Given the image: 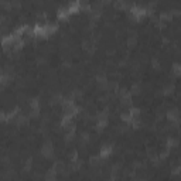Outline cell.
<instances>
[{
    "label": "cell",
    "mask_w": 181,
    "mask_h": 181,
    "mask_svg": "<svg viewBox=\"0 0 181 181\" xmlns=\"http://www.w3.org/2000/svg\"><path fill=\"white\" fill-rule=\"evenodd\" d=\"M52 153H54V147H52V144L51 143H47V144L43 146V154H44L45 157H51Z\"/></svg>",
    "instance_id": "cell-1"
},
{
    "label": "cell",
    "mask_w": 181,
    "mask_h": 181,
    "mask_svg": "<svg viewBox=\"0 0 181 181\" xmlns=\"http://www.w3.org/2000/svg\"><path fill=\"white\" fill-rule=\"evenodd\" d=\"M173 71H174L175 75H181V64H175L174 68H173Z\"/></svg>",
    "instance_id": "cell-2"
}]
</instances>
